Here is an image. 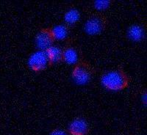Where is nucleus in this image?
<instances>
[{"mask_svg":"<svg viewBox=\"0 0 147 135\" xmlns=\"http://www.w3.org/2000/svg\"><path fill=\"white\" fill-rule=\"evenodd\" d=\"M110 1L108 0H96L94 2V7L96 10L102 11V10H105L110 6Z\"/></svg>","mask_w":147,"mask_h":135,"instance_id":"12","label":"nucleus"},{"mask_svg":"<svg viewBox=\"0 0 147 135\" xmlns=\"http://www.w3.org/2000/svg\"><path fill=\"white\" fill-rule=\"evenodd\" d=\"M80 18V13L77 9L71 8L66 12L64 15V21L67 24L73 25L78 22Z\"/></svg>","mask_w":147,"mask_h":135,"instance_id":"11","label":"nucleus"},{"mask_svg":"<svg viewBox=\"0 0 147 135\" xmlns=\"http://www.w3.org/2000/svg\"><path fill=\"white\" fill-rule=\"evenodd\" d=\"M49 62L55 63L58 62L63 58V51L60 47L57 46H52L45 51Z\"/></svg>","mask_w":147,"mask_h":135,"instance_id":"8","label":"nucleus"},{"mask_svg":"<svg viewBox=\"0 0 147 135\" xmlns=\"http://www.w3.org/2000/svg\"><path fill=\"white\" fill-rule=\"evenodd\" d=\"M145 35L144 30L140 25H132L129 27L127 30V36L131 40L135 42H139L142 40Z\"/></svg>","mask_w":147,"mask_h":135,"instance_id":"7","label":"nucleus"},{"mask_svg":"<svg viewBox=\"0 0 147 135\" xmlns=\"http://www.w3.org/2000/svg\"><path fill=\"white\" fill-rule=\"evenodd\" d=\"M50 135H69L67 132L62 129H55L51 132Z\"/></svg>","mask_w":147,"mask_h":135,"instance_id":"13","label":"nucleus"},{"mask_svg":"<svg viewBox=\"0 0 147 135\" xmlns=\"http://www.w3.org/2000/svg\"><path fill=\"white\" fill-rule=\"evenodd\" d=\"M103 29V24L99 18L93 17L86 21L84 24L85 33L89 35H96L100 33Z\"/></svg>","mask_w":147,"mask_h":135,"instance_id":"4","label":"nucleus"},{"mask_svg":"<svg viewBox=\"0 0 147 135\" xmlns=\"http://www.w3.org/2000/svg\"><path fill=\"white\" fill-rule=\"evenodd\" d=\"M52 38L57 40H63L68 36V30L66 27L63 24H58L52 28L51 31Z\"/></svg>","mask_w":147,"mask_h":135,"instance_id":"9","label":"nucleus"},{"mask_svg":"<svg viewBox=\"0 0 147 135\" xmlns=\"http://www.w3.org/2000/svg\"><path fill=\"white\" fill-rule=\"evenodd\" d=\"M49 63V60L45 51L38 50L29 57L27 65L32 70L39 71L45 69Z\"/></svg>","mask_w":147,"mask_h":135,"instance_id":"2","label":"nucleus"},{"mask_svg":"<svg viewBox=\"0 0 147 135\" xmlns=\"http://www.w3.org/2000/svg\"><path fill=\"white\" fill-rule=\"evenodd\" d=\"M101 85L110 91L118 92L126 86L127 80L124 75L119 71H110L105 73L101 77Z\"/></svg>","mask_w":147,"mask_h":135,"instance_id":"1","label":"nucleus"},{"mask_svg":"<svg viewBox=\"0 0 147 135\" xmlns=\"http://www.w3.org/2000/svg\"><path fill=\"white\" fill-rule=\"evenodd\" d=\"M53 38L51 32L48 31H41L37 34L35 38V44L37 48L41 51H46L52 46Z\"/></svg>","mask_w":147,"mask_h":135,"instance_id":"3","label":"nucleus"},{"mask_svg":"<svg viewBox=\"0 0 147 135\" xmlns=\"http://www.w3.org/2000/svg\"><path fill=\"white\" fill-rule=\"evenodd\" d=\"M141 100H142V102L144 103H146L147 102V95H146V93H144L143 94L142 97H141Z\"/></svg>","mask_w":147,"mask_h":135,"instance_id":"14","label":"nucleus"},{"mask_svg":"<svg viewBox=\"0 0 147 135\" xmlns=\"http://www.w3.org/2000/svg\"><path fill=\"white\" fill-rule=\"evenodd\" d=\"M72 79L78 85H87L90 80V72L84 67H77L72 72Z\"/></svg>","mask_w":147,"mask_h":135,"instance_id":"5","label":"nucleus"},{"mask_svg":"<svg viewBox=\"0 0 147 135\" xmlns=\"http://www.w3.org/2000/svg\"><path fill=\"white\" fill-rule=\"evenodd\" d=\"M88 130V123L82 118L74 119L69 125V131L71 135H85Z\"/></svg>","mask_w":147,"mask_h":135,"instance_id":"6","label":"nucleus"},{"mask_svg":"<svg viewBox=\"0 0 147 135\" xmlns=\"http://www.w3.org/2000/svg\"><path fill=\"white\" fill-rule=\"evenodd\" d=\"M63 58L64 61L69 65H74L79 60V55L74 48H69L63 52Z\"/></svg>","mask_w":147,"mask_h":135,"instance_id":"10","label":"nucleus"}]
</instances>
